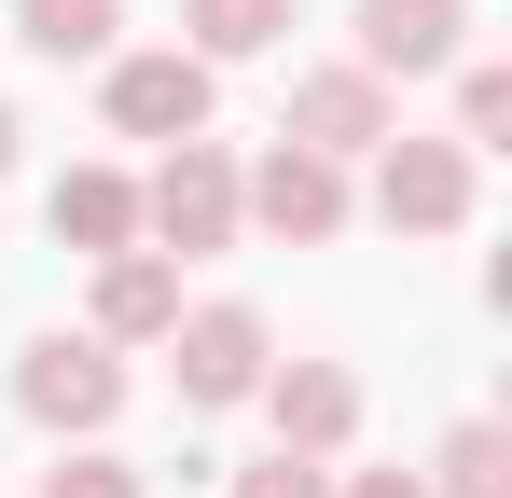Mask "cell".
<instances>
[{
	"instance_id": "obj_1",
	"label": "cell",
	"mask_w": 512,
	"mask_h": 498,
	"mask_svg": "<svg viewBox=\"0 0 512 498\" xmlns=\"http://www.w3.org/2000/svg\"><path fill=\"white\" fill-rule=\"evenodd\" d=\"M139 236L167 249V263H194V249H236V153H222V139H180V153L139 180Z\"/></svg>"
},
{
	"instance_id": "obj_19",
	"label": "cell",
	"mask_w": 512,
	"mask_h": 498,
	"mask_svg": "<svg viewBox=\"0 0 512 498\" xmlns=\"http://www.w3.org/2000/svg\"><path fill=\"white\" fill-rule=\"evenodd\" d=\"M0 166H14V111H0Z\"/></svg>"
},
{
	"instance_id": "obj_8",
	"label": "cell",
	"mask_w": 512,
	"mask_h": 498,
	"mask_svg": "<svg viewBox=\"0 0 512 498\" xmlns=\"http://www.w3.org/2000/svg\"><path fill=\"white\" fill-rule=\"evenodd\" d=\"M111 125L125 139H208V56H111Z\"/></svg>"
},
{
	"instance_id": "obj_6",
	"label": "cell",
	"mask_w": 512,
	"mask_h": 498,
	"mask_svg": "<svg viewBox=\"0 0 512 498\" xmlns=\"http://www.w3.org/2000/svg\"><path fill=\"white\" fill-rule=\"evenodd\" d=\"M277 139H305V153H374V139H402V111H388V83L360 70V56H333V70H305L291 83V125H277Z\"/></svg>"
},
{
	"instance_id": "obj_11",
	"label": "cell",
	"mask_w": 512,
	"mask_h": 498,
	"mask_svg": "<svg viewBox=\"0 0 512 498\" xmlns=\"http://www.w3.org/2000/svg\"><path fill=\"white\" fill-rule=\"evenodd\" d=\"M56 236L97 249V263L139 249V180H125V166H70V180H56Z\"/></svg>"
},
{
	"instance_id": "obj_13",
	"label": "cell",
	"mask_w": 512,
	"mask_h": 498,
	"mask_svg": "<svg viewBox=\"0 0 512 498\" xmlns=\"http://www.w3.org/2000/svg\"><path fill=\"white\" fill-rule=\"evenodd\" d=\"M14 28L70 70V56H111V28H125V0H14Z\"/></svg>"
},
{
	"instance_id": "obj_9",
	"label": "cell",
	"mask_w": 512,
	"mask_h": 498,
	"mask_svg": "<svg viewBox=\"0 0 512 498\" xmlns=\"http://www.w3.org/2000/svg\"><path fill=\"white\" fill-rule=\"evenodd\" d=\"M250 402L277 415V457H333L346 429H360V388H346L333 360H291V374H263Z\"/></svg>"
},
{
	"instance_id": "obj_12",
	"label": "cell",
	"mask_w": 512,
	"mask_h": 498,
	"mask_svg": "<svg viewBox=\"0 0 512 498\" xmlns=\"http://www.w3.org/2000/svg\"><path fill=\"white\" fill-rule=\"evenodd\" d=\"M443 485L429 498H512V429L499 415H471V429H443V457H429Z\"/></svg>"
},
{
	"instance_id": "obj_10",
	"label": "cell",
	"mask_w": 512,
	"mask_h": 498,
	"mask_svg": "<svg viewBox=\"0 0 512 498\" xmlns=\"http://www.w3.org/2000/svg\"><path fill=\"white\" fill-rule=\"evenodd\" d=\"M180 319V263L167 249H111L97 263V346H167Z\"/></svg>"
},
{
	"instance_id": "obj_4",
	"label": "cell",
	"mask_w": 512,
	"mask_h": 498,
	"mask_svg": "<svg viewBox=\"0 0 512 498\" xmlns=\"http://www.w3.org/2000/svg\"><path fill=\"white\" fill-rule=\"evenodd\" d=\"M236 222H263V236H291V249L346 236V166H333V153H305V139H277V153L236 180Z\"/></svg>"
},
{
	"instance_id": "obj_5",
	"label": "cell",
	"mask_w": 512,
	"mask_h": 498,
	"mask_svg": "<svg viewBox=\"0 0 512 498\" xmlns=\"http://www.w3.org/2000/svg\"><path fill=\"white\" fill-rule=\"evenodd\" d=\"M167 360H180V402H250L277 374V332L250 305H194V319H167Z\"/></svg>"
},
{
	"instance_id": "obj_7",
	"label": "cell",
	"mask_w": 512,
	"mask_h": 498,
	"mask_svg": "<svg viewBox=\"0 0 512 498\" xmlns=\"http://www.w3.org/2000/svg\"><path fill=\"white\" fill-rule=\"evenodd\" d=\"M346 42H360V70H374V83L457 70V42H471V0H360V14H346Z\"/></svg>"
},
{
	"instance_id": "obj_18",
	"label": "cell",
	"mask_w": 512,
	"mask_h": 498,
	"mask_svg": "<svg viewBox=\"0 0 512 498\" xmlns=\"http://www.w3.org/2000/svg\"><path fill=\"white\" fill-rule=\"evenodd\" d=\"M333 498H429L416 471H360V485H333Z\"/></svg>"
},
{
	"instance_id": "obj_2",
	"label": "cell",
	"mask_w": 512,
	"mask_h": 498,
	"mask_svg": "<svg viewBox=\"0 0 512 498\" xmlns=\"http://www.w3.org/2000/svg\"><path fill=\"white\" fill-rule=\"evenodd\" d=\"M374 222L388 236H457L471 222V153L457 139H374Z\"/></svg>"
},
{
	"instance_id": "obj_3",
	"label": "cell",
	"mask_w": 512,
	"mask_h": 498,
	"mask_svg": "<svg viewBox=\"0 0 512 498\" xmlns=\"http://www.w3.org/2000/svg\"><path fill=\"white\" fill-rule=\"evenodd\" d=\"M14 402L42 415V429H111V415H125V360H111L97 332H42V346L14 360Z\"/></svg>"
},
{
	"instance_id": "obj_16",
	"label": "cell",
	"mask_w": 512,
	"mask_h": 498,
	"mask_svg": "<svg viewBox=\"0 0 512 498\" xmlns=\"http://www.w3.org/2000/svg\"><path fill=\"white\" fill-rule=\"evenodd\" d=\"M236 498H333V471L319 457H263V471H236Z\"/></svg>"
},
{
	"instance_id": "obj_14",
	"label": "cell",
	"mask_w": 512,
	"mask_h": 498,
	"mask_svg": "<svg viewBox=\"0 0 512 498\" xmlns=\"http://www.w3.org/2000/svg\"><path fill=\"white\" fill-rule=\"evenodd\" d=\"M180 28H194V56H208V70H222V56H263V42H277V28H291V0H194V14H180Z\"/></svg>"
},
{
	"instance_id": "obj_17",
	"label": "cell",
	"mask_w": 512,
	"mask_h": 498,
	"mask_svg": "<svg viewBox=\"0 0 512 498\" xmlns=\"http://www.w3.org/2000/svg\"><path fill=\"white\" fill-rule=\"evenodd\" d=\"M42 498H153V485H139L125 457H70V471H56V485H42Z\"/></svg>"
},
{
	"instance_id": "obj_15",
	"label": "cell",
	"mask_w": 512,
	"mask_h": 498,
	"mask_svg": "<svg viewBox=\"0 0 512 498\" xmlns=\"http://www.w3.org/2000/svg\"><path fill=\"white\" fill-rule=\"evenodd\" d=\"M499 125H512V70H499V56H471V70H457V153H485Z\"/></svg>"
}]
</instances>
